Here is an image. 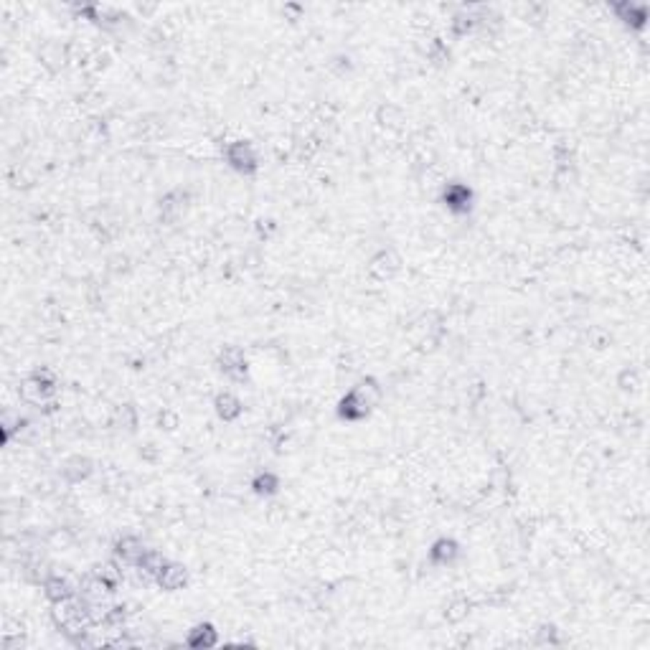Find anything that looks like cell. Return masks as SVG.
Segmentation results:
<instances>
[{
    "instance_id": "cell-1",
    "label": "cell",
    "mask_w": 650,
    "mask_h": 650,
    "mask_svg": "<svg viewBox=\"0 0 650 650\" xmlns=\"http://www.w3.org/2000/svg\"><path fill=\"white\" fill-rule=\"evenodd\" d=\"M23 399L25 402H33V404H41L46 399H51L56 394V376L49 368H36V371L23 381Z\"/></svg>"
},
{
    "instance_id": "cell-2",
    "label": "cell",
    "mask_w": 650,
    "mask_h": 650,
    "mask_svg": "<svg viewBox=\"0 0 650 650\" xmlns=\"http://www.w3.org/2000/svg\"><path fill=\"white\" fill-rule=\"evenodd\" d=\"M227 160L234 171H239L241 176H252L259 168V155L249 140H236L227 148Z\"/></svg>"
},
{
    "instance_id": "cell-3",
    "label": "cell",
    "mask_w": 650,
    "mask_h": 650,
    "mask_svg": "<svg viewBox=\"0 0 650 650\" xmlns=\"http://www.w3.org/2000/svg\"><path fill=\"white\" fill-rule=\"evenodd\" d=\"M399 267H402L399 254L392 252V249H381V252L368 262V275H371L376 282H386V279H392L394 275H397Z\"/></svg>"
},
{
    "instance_id": "cell-4",
    "label": "cell",
    "mask_w": 650,
    "mask_h": 650,
    "mask_svg": "<svg viewBox=\"0 0 650 650\" xmlns=\"http://www.w3.org/2000/svg\"><path fill=\"white\" fill-rule=\"evenodd\" d=\"M219 368L227 373L229 379H236V381L244 379L246 376V359H244V354H241V348H236V346L224 348L221 356H219Z\"/></svg>"
},
{
    "instance_id": "cell-5",
    "label": "cell",
    "mask_w": 650,
    "mask_h": 650,
    "mask_svg": "<svg viewBox=\"0 0 650 650\" xmlns=\"http://www.w3.org/2000/svg\"><path fill=\"white\" fill-rule=\"evenodd\" d=\"M368 411H371V407H368L354 389H351V392L341 399V404H338V414H341V419H346V422H361V419L368 417Z\"/></svg>"
},
{
    "instance_id": "cell-6",
    "label": "cell",
    "mask_w": 650,
    "mask_h": 650,
    "mask_svg": "<svg viewBox=\"0 0 650 650\" xmlns=\"http://www.w3.org/2000/svg\"><path fill=\"white\" fill-rule=\"evenodd\" d=\"M442 201H445V206H447L450 211H455V214H465V211L470 209V203H473V191L462 183H450L447 188H445V193H442Z\"/></svg>"
},
{
    "instance_id": "cell-7",
    "label": "cell",
    "mask_w": 650,
    "mask_h": 650,
    "mask_svg": "<svg viewBox=\"0 0 650 650\" xmlns=\"http://www.w3.org/2000/svg\"><path fill=\"white\" fill-rule=\"evenodd\" d=\"M155 582H158V587L165 589V592H176V589H181L188 582V572H186L183 564H165L160 569V574L155 577Z\"/></svg>"
},
{
    "instance_id": "cell-8",
    "label": "cell",
    "mask_w": 650,
    "mask_h": 650,
    "mask_svg": "<svg viewBox=\"0 0 650 650\" xmlns=\"http://www.w3.org/2000/svg\"><path fill=\"white\" fill-rule=\"evenodd\" d=\"M460 556V543L455 541V538H437L435 543H432L430 549V559L432 564H437V567H450V564L455 562Z\"/></svg>"
},
{
    "instance_id": "cell-9",
    "label": "cell",
    "mask_w": 650,
    "mask_h": 650,
    "mask_svg": "<svg viewBox=\"0 0 650 650\" xmlns=\"http://www.w3.org/2000/svg\"><path fill=\"white\" fill-rule=\"evenodd\" d=\"M216 643H219V630H216L211 622L196 625L188 632V638H186V645L193 650H209V648H214Z\"/></svg>"
},
{
    "instance_id": "cell-10",
    "label": "cell",
    "mask_w": 650,
    "mask_h": 650,
    "mask_svg": "<svg viewBox=\"0 0 650 650\" xmlns=\"http://www.w3.org/2000/svg\"><path fill=\"white\" fill-rule=\"evenodd\" d=\"M143 541L138 536H122L114 541V556L120 559L122 564H138V559L143 556Z\"/></svg>"
},
{
    "instance_id": "cell-11",
    "label": "cell",
    "mask_w": 650,
    "mask_h": 650,
    "mask_svg": "<svg viewBox=\"0 0 650 650\" xmlns=\"http://www.w3.org/2000/svg\"><path fill=\"white\" fill-rule=\"evenodd\" d=\"M44 594L49 602H64L69 600V597H74V589H71L69 579H64V577L54 574V577H46L44 579Z\"/></svg>"
},
{
    "instance_id": "cell-12",
    "label": "cell",
    "mask_w": 650,
    "mask_h": 650,
    "mask_svg": "<svg viewBox=\"0 0 650 650\" xmlns=\"http://www.w3.org/2000/svg\"><path fill=\"white\" fill-rule=\"evenodd\" d=\"M214 407H216V414H219L224 422H234V419L241 414V409H244L239 397H234L231 392H221L219 397H216Z\"/></svg>"
},
{
    "instance_id": "cell-13",
    "label": "cell",
    "mask_w": 650,
    "mask_h": 650,
    "mask_svg": "<svg viewBox=\"0 0 650 650\" xmlns=\"http://www.w3.org/2000/svg\"><path fill=\"white\" fill-rule=\"evenodd\" d=\"M92 475V460L89 457H82V455H74L71 460H66L64 465V478L69 483H82Z\"/></svg>"
},
{
    "instance_id": "cell-14",
    "label": "cell",
    "mask_w": 650,
    "mask_h": 650,
    "mask_svg": "<svg viewBox=\"0 0 650 650\" xmlns=\"http://www.w3.org/2000/svg\"><path fill=\"white\" fill-rule=\"evenodd\" d=\"M165 564H168V562H165V556L160 554V551L145 549V551H143V556L138 559V564H135V567L140 569V574L152 577V579H155V577L160 574V569H163Z\"/></svg>"
},
{
    "instance_id": "cell-15",
    "label": "cell",
    "mask_w": 650,
    "mask_h": 650,
    "mask_svg": "<svg viewBox=\"0 0 650 650\" xmlns=\"http://www.w3.org/2000/svg\"><path fill=\"white\" fill-rule=\"evenodd\" d=\"M183 206H186V193L183 191H173V193H168V196L160 201V214L168 221H173L183 214Z\"/></svg>"
},
{
    "instance_id": "cell-16",
    "label": "cell",
    "mask_w": 650,
    "mask_h": 650,
    "mask_svg": "<svg viewBox=\"0 0 650 650\" xmlns=\"http://www.w3.org/2000/svg\"><path fill=\"white\" fill-rule=\"evenodd\" d=\"M467 615H470V600L462 597V594L452 597V600L447 602V607H445V620H447V622H462Z\"/></svg>"
},
{
    "instance_id": "cell-17",
    "label": "cell",
    "mask_w": 650,
    "mask_h": 650,
    "mask_svg": "<svg viewBox=\"0 0 650 650\" xmlns=\"http://www.w3.org/2000/svg\"><path fill=\"white\" fill-rule=\"evenodd\" d=\"M252 488L257 495H275V493L279 490V478L275 473H270V470H265V473H259L257 478L252 480Z\"/></svg>"
},
{
    "instance_id": "cell-18",
    "label": "cell",
    "mask_w": 650,
    "mask_h": 650,
    "mask_svg": "<svg viewBox=\"0 0 650 650\" xmlns=\"http://www.w3.org/2000/svg\"><path fill=\"white\" fill-rule=\"evenodd\" d=\"M354 392L359 394V397L371 407V409L381 402V386L376 379H363L359 386H354Z\"/></svg>"
},
{
    "instance_id": "cell-19",
    "label": "cell",
    "mask_w": 650,
    "mask_h": 650,
    "mask_svg": "<svg viewBox=\"0 0 650 650\" xmlns=\"http://www.w3.org/2000/svg\"><path fill=\"white\" fill-rule=\"evenodd\" d=\"M125 620H127L125 607L114 605V607H109V610H107V615H104V620H102V625L109 627L112 632H120L122 625H125Z\"/></svg>"
},
{
    "instance_id": "cell-20",
    "label": "cell",
    "mask_w": 650,
    "mask_h": 650,
    "mask_svg": "<svg viewBox=\"0 0 650 650\" xmlns=\"http://www.w3.org/2000/svg\"><path fill=\"white\" fill-rule=\"evenodd\" d=\"M97 577H102V579L107 582V587L114 592V587H117V582H120V569H117V564L114 562H107V564H100L95 572Z\"/></svg>"
},
{
    "instance_id": "cell-21",
    "label": "cell",
    "mask_w": 650,
    "mask_h": 650,
    "mask_svg": "<svg viewBox=\"0 0 650 650\" xmlns=\"http://www.w3.org/2000/svg\"><path fill=\"white\" fill-rule=\"evenodd\" d=\"M559 643H562L559 640V630L551 622H543L536 630V645H559Z\"/></svg>"
},
{
    "instance_id": "cell-22",
    "label": "cell",
    "mask_w": 650,
    "mask_h": 650,
    "mask_svg": "<svg viewBox=\"0 0 650 650\" xmlns=\"http://www.w3.org/2000/svg\"><path fill=\"white\" fill-rule=\"evenodd\" d=\"M475 28V18L473 16H457V18L452 20V33L455 36H467V33Z\"/></svg>"
},
{
    "instance_id": "cell-23",
    "label": "cell",
    "mask_w": 650,
    "mask_h": 650,
    "mask_svg": "<svg viewBox=\"0 0 650 650\" xmlns=\"http://www.w3.org/2000/svg\"><path fill=\"white\" fill-rule=\"evenodd\" d=\"M620 386H622V389H635V386H638V371L625 368L622 376H620Z\"/></svg>"
},
{
    "instance_id": "cell-24",
    "label": "cell",
    "mask_w": 650,
    "mask_h": 650,
    "mask_svg": "<svg viewBox=\"0 0 650 650\" xmlns=\"http://www.w3.org/2000/svg\"><path fill=\"white\" fill-rule=\"evenodd\" d=\"M158 422H160V427H163V424H165V430H176L178 417H176V414H173V411H163V414H160V419H158Z\"/></svg>"
},
{
    "instance_id": "cell-25",
    "label": "cell",
    "mask_w": 650,
    "mask_h": 650,
    "mask_svg": "<svg viewBox=\"0 0 650 650\" xmlns=\"http://www.w3.org/2000/svg\"><path fill=\"white\" fill-rule=\"evenodd\" d=\"M432 54H435V61H447V49H442L440 41H435V46H432Z\"/></svg>"
}]
</instances>
